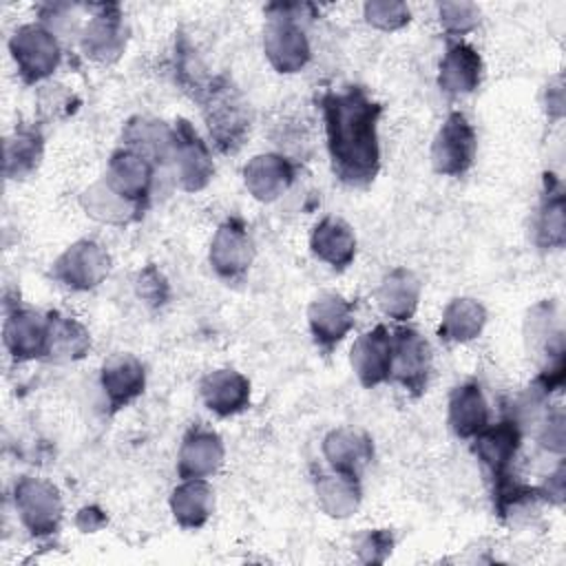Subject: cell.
<instances>
[{"instance_id":"cell-39","label":"cell","mask_w":566,"mask_h":566,"mask_svg":"<svg viewBox=\"0 0 566 566\" xmlns=\"http://www.w3.org/2000/svg\"><path fill=\"white\" fill-rule=\"evenodd\" d=\"M539 442L551 449V451H557L562 453L564 451V411L562 409H555L553 413H548L544 418V422L539 424V433H537Z\"/></svg>"},{"instance_id":"cell-35","label":"cell","mask_w":566,"mask_h":566,"mask_svg":"<svg viewBox=\"0 0 566 566\" xmlns=\"http://www.w3.org/2000/svg\"><path fill=\"white\" fill-rule=\"evenodd\" d=\"M438 13H440V24L455 35L471 31L480 20V11L473 2H442L438 7Z\"/></svg>"},{"instance_id":"cell-27","label":"cell","mask_w":566,"mask_h":566,"mask_svg":"<svg viewBox=\"0 0 566 566\" xmlns=\"http://www.w3.org/2000/svg\"><path fill=\"white\" fill-rule=\"evenodd\" d=\"M214 506L212 489L206 478L184 480L170 495V511L179 526L199 528L208 522Z\"/></svg>"},{"instance_id":"cell-13","label":"cell","mask_w":566,"mask_h":566,"mask_svg":"<svg viewBox=\"0 0 566 566\" xmlns=\"http://www.w3.org/2000/svg\"><path fill=\"white\" fill-rule=\"evenodd\" d=\"M104 181L124 199L142 208L153 186V164L135 150L119 148L111 155Z\"/></svg>"},{"instance_id":"cell-11","label":"cell","mask_w":566,"mask_h":566,"mask_svg":"<svg viewBox=\"0 0 566 566\" xmlns=\"http://www.w3.org/2000/svg\"><path fill=\"white\" fill-rule=\"evenodd\" d=\"M82 51L95 62H113L126 46V31L117 4H99L80 35Z\"/></svg>"},{"instance_id":"cell-25","label":"cell","mask_w":566,"mask_h":566,"mask_svg":"<svg viewBox=\"0 0 566 566\" xmlns=\"http://www.w3.org/2000/svg\"><path fill=\"white\" fill-rule=\"evenodd\" d=\"M310 248L316 259H321L323 263H327L332 268L343 270L354 261L356 237L345 221H340L336 217H325L312 230Z\"/></svg>"},{"instance_id":"cell-4","label":"cell","mask_w":566,"mask_h":566,"mask_svg":"<svg viewBox=\"0 0 566 566\" xmlns=\"http://www.w3.org/2000/svg\"><path fill=\"white\" fill-rule=\"evenodd\" d=\"M9 51L27 84L49 77L57 69L62 55L55 33L38 22L18 27L9 40Z\"/></svg>"},{"instance_id":"cell-36","label":"cell","mask_w":566,"mask_h":566,"mask_svg":"<svg viewBox=\"0 0 566 566\" xmlns=\"http://www.w3.org/2000/svg\"><path fill=\"white\" fill-rule=\"evenodd\" d=\"M73 95L66 91V86L62 84H49V86H42L40 95H38V106L42 111V115L46 117H64L69 113H73Z\"/></svg>"},{"instance_id":"cell-30","label":"cell","mask_w":566,"mask_h":566,"mask_svg":"<svg viewBox=\"0 0 566 566\" xmlns=\"http://www.w3.org/2000/svg\"><path fill=\"white\" fill-rule=\"evenodd\" d=\"M316 500L318 506L332 517H347L360 504V484L356 475L347 473H329L321 475L316 482Z\"/></svg>"},{"instance_id":"cell-3","label":"cell","mask_w":566,"mask_h":566,"mask_svg":"<svg viewBox=\"0 0 566 566\" xmlns=\"http://www.w3.org/2000/svg\"><path fill=\"white\" fill-rule=\"evenodd\" d=\"M195 99L201 104V113L214 139V146L223 153L237 150L250 128L241 93L230 84V80L210 77L195 95Z\"/></svg>"},{"instance_id":"cell-23","label":"cell","mask_w":566,"mask_h":566,"mask_svg":"<svg viewBox=\"0 0 566 566\" xmlns=\"http://www.w3.org/2000/svg\"><path fill=\"white\" fill-rule=\"evenodd\" d=\"M489 405L480 385L464 382L451 391L449 398V427L458 438H475L489 427Z\"/></svg>"},{"instance_id":"cell-19","label":"cell","mask_w":566,"mask_h":566,"mask_svg":"<svg viewBox=\"0 0 566 566\" xmlns=\"http://www.w3.org/2000/svg\"><path fill=\"white\" fill-rule=\"evenodd\" d=\"M221 462H223V442L214 431L195 427L186 433L179 449V460H177V471L181 480L208 478L221 467Z\"/></svg>"},{"instance_id":"cell-40","label":"cell","mask_w":566,"mask_h":566,"mask_svg":"<svg viewBox=\"0 0 566 566\" xmlns=\"http://www.w3.org/2000/svg\"><path fill=\"white\" fill-rule=\"evenodd\" d=\"M77 526L84 531V533H93L97 528H102L106 524V515L97 509V506H84L80 513H77Z\"/></svg>"},{"instance_id":"cell-41","label":"cell","mask_w":566,"mask_h":566,"mask_svg":"<svg viewBox=\"0 0 566 566\" xmlns=\"http://www.w3.org/2000/svg\"><path fill=\"white\" fill-rule=\"evenodd\" d=\"M539 491H542V497H544V500L559 504L562 497H564V467H559V469L548 478L546 486L539 489Z\"/></svg>"},{"instance_id":"cell-1","label":"cell","mask_w":566,"mask_h":566,"mask_svg":"<svg viewBox=\"0 0 566 566\" xmlns=\"http://www.w3.org/2000/svg\"><path fill=\"white\" fill-rule=\"evenodd\" d=\"M321 108L334 175L349 186L371 184L380 166V104L365 88L347 86L343 91H327L321 97Z\"/></svg>"},{"instance_id":"cell-8","label":"cell","mask_w":566,"mask_h":566,"mask_svg":"<svg viewBox=\"0 0 566 566\" xmlns=\"http://www.w3.org/2000/svg\"><path fill=\"white\" fill-rule=\"evenodd\" d=\"M431 371V347L411 327H396L391 332V371L398 385L411 394H422Z\"/></svg>"},{"instance_id":"cell-2","label":"cell","mask_w":566,"mask_h":566,"mask_svg":"<svg viewBox=\"0 0 566 566\" xmlns=\"http://www.w3.org/2000/svg\"><path fill=\"white\" fill-rule=\"evenodd\" d=\"M307 9L312 7L283 2L265 7L268 22L263 29V51L279 73H296L310 60V42L301 20Z\"/></svg>"},{"instance_id":"cell-42","label":"cell","mask_w":566,"mask_h":566,"mask_svg":"<svg viewBox=\"0 0 566 566\" xmlns=\"http://www.w3.org/2000/svg\"><path fill=\"white\" fill-rule=\"evenodd\" d=\"M546 111L551 117H562L564 113V97H562V77H557V86L548 84V99Z\"/></svg>"},{"instance_id":"cell-37","label":"cell","mask_w":566,"mask_h":566,"mask_svg":"<svg viewBox=\"0 0 566 566\" xmlns=\"http://www.w3.org/2000/svg\"><path fill=\"white\" fill-rule=\"evenodd\" d=\"M391 533L382 528L367 531L356 539V551L363 562H385V557L391 553Z\"/></svg>"},{"instance_id":"cell-12","label":"cell","mask_w":566,"mask_h":566,"mask_svg":"<svg viewBox=\"0 0 566 566\" xmlns=\"http://www.w3.org/2000/svg\"><path fill=\"white\" fill-rule=\"evenodd\" d=\"M349 363L365 387L385 382L391 371V332L385 325H376L360 334L352 347Z\"/></svg>"},{"instance_id":"cell-14","label":"cell","mask_w":566,"mask_h":566,"mask_svg":"<svg viewBox=\"0 0 566 566\" xmlns=\"http://www.w3.org/2000/svg\"><path fill=\"white\" fill-rule=\"evenodd\" d=\"M252 241L239 219H228L214 232L210 243V265L223 279L241 276L252 263Z\"/></svg>"},{"instance_id":"cell-22","label":"cell","mask_w":566,"mask_h":566,"mask_svg":"<svg viewBox=\"0 0 566 566\" xmlns=\"http://www.w3.org/2000/svg\"><path fill=\"white\" fill-rule=\"evenodd\" d=\"M201 398L217 416H232L248 407L250 382L234 369H217L203 376Z\"/></svg>"},{"instance_id":"cell-9","label":"cell","mask_w":566,"mask_h":566,"mask_svg":"<svg viewBox=\"0 0 566 566\" xmlns=\"http://www.w3.org/2000/svg\"><path fill=\"white\" fill-rule=\"evenodd\" d=\"M170 164L175 166L179 186L188 192L206 188L214 172L212 155L206 142H201L197 130L186 119H179L175 126V153Z\"/></svg>"},{"instance_id":"cell-38","label":"cell","mask_w":566,"mask_h":566,"mask_svg":"<svg viewBox=\"0 0 566 566\" xmlns=\"http://www.w3.org/2000/svg\"><path fill=\"white\" fill-rule=\"evenodd\" d=\"M137 294L144 301H148L153 305H159L168 296V283L155 268H146L137 279Z\"/></svg>"},{"instance_id":"cell-15","label":"cell","mask_w":566,"mask_h":566,"mask_svg":"<svg viewBox=\"0 0 566 566\" xmlns=\"http://www.w3.org/2000/svg\"><path fill=\"white\" fill-rule=\"evenodd\" d=\"M307 321L314 340L329 349L354 327V307L340 294L327 292L310 303Z\"/></svg>"},{"instance_id":"cell-21","label":"cell","mask_w":566,"mask_h":566,"mask_svg":"<svg viewBox=\"0 0 566 566\" xmlns=\"http://www.w3.org/2000/svg\"><path fill=\"white\" fill-rule=\"evenodd\" d=\"M482 77V60L467 42H451L440 60L438 86L447 95H464L478 88Z\"/></svg>"},{"instance_id":"cell-32","label":"cell","mask_w":566,"mask_h":566,"mask_svg":"<svg viewBox=\"0 0 566 566\" xmlns=\"http://www.w3.org/2000/svg\"><path fill=\"white\" fill-rule=\"evenodd\" d=\"M49 318H51L49 358L57 363L82 358L91 347V336L84 329V325L62 314H49Z\"/></svg>"},{"instance_id":"cell-5","label":"cell","mask_w":566,"mask_h":566,"mask_svg":"<svg viewBox=\"0 0 566 566\" xmlns=\"http://www.w3.org/2000/svg\"><path fill=\"white\" fill-rule=\"evenodd\" d=\"M13 504L20 522L33 535H51L62 520V500L57 489L38 478H20L13 486Z\"/></svg>"},{"instance_id":"cell-24","label":"cell","mask_w":566,"mask_h":566,"mask_svg":"<svg viewBox=\"0 0 566 566\" xmlns=\"http://www.w3.org/2000/svg\"><path fill=\"white\" fill-rule=\"evenodd\" d=\"M323 453L334 471L358 478V473L371 460L374 447L371 440L360 431L334 429L323 440Z\"/></svg>"},{"instance_id":"cell-28","label":"cell","mask_w":566,"mask_h":566,"mask_svg":"<svg viewBox=\"0 0 566 566\" xmlns=\"http://www.w3.org/2000/svg\"><path fill=\"white\" fill-rule=\"evenodd\" d=\"M564 190L555 175L544 177V195L535 219V241L539 248H562L566 239L564 230Z\"/></svg>"},{"instance_id":"cell-16","label":"cell","mask_w":566,"mask_h":566,"mask_svg":"<svg viewBox=\"0 0 566 566\" xmlns=\"http://www.w3.org/2000/svg\"><path fill=\"white\" fill-rule=\"evenodd\" d=\"M146 374L144 365L133 354L111 356L99 374V385L106 396V402L113 411L126 407L144 391Z\"/></svg>"},{"instance_id":"cell-31","label":"cell","mask_w":566,"mask_h":566,"mask_svg":"<svg viewBox=\"0 0 566 566\" xmlns=\"http://www.w3.org/2000/svg\"><path fill=\"white\" fill-rule=\"evenodd\" d=\"M82 206L88 217L104 223H128L139 212V206L119 197L104 179L84 190Z\"/></svg>"},{"instance_id":"cell-10","label":"cell","mask_w":566,"mask_h":566,"mask_svg":"<svg viewBox=\"0 0 566 566\" xmlns=\"http://www.w3.org/2000/svg\"><path fill=\"white\" fill-rule=\"evenodd\" d=\"M49 334L51 318L40 312L15 307L7 314L4 347L15 360L49 356Z\"/></svg>"},{"instance_id":"cell-18","label":"cell","mask_w":566,"mask_h":566,"mask_svg":"<svg viewBox=\"0 0 566 566\" xmlns=\"http://www.w3.org/2000/svg\"><path fill=\"white\" fill-rule=\"evenodd\" d=\"M522 431L517 420H502L493 427H484L475 436L473 451L482 460V464L493 473V478H502L509 473V467L520 449Z\"/></svg>"},{"instance_id":"cell-26","label":"cell","mask_w":566,"mask_h":566,"mask_svg":"<svg viewBox=\"0 0 566 566\" xmlns=\"http://www.w3.org/2000/svg\"><path fill=\"white\" fill-rule=\"evenodd\" d=\"M380 310L394 321H407L413 316L420 301V283L413 272L405 268L391 270L376 292Z\"/></svg>"},{"instance_id":"cell-17","label":"cell","mask_w":566,"mask_h":566,"mask_svg":"<svg viewBox=\"0 0 566 566\" xmlns=\"http://www.w3.org/2000/svg\"><path fill=\"white\" fill-rule=\"evenodd\" d=\"M124 148L139 153L150 164H168L175 153V128L150 117H130L122 130Z\"/></svg>"},{"instance_id":"cell-20","label":"cell","mask_w":566,"mask_h":566,"mask_svg":"<svg viewBox=\"0 0 566 566\" xmlns=\"http://www.w3.org/2000/svg\"><path fill=\"white\" fill-rule=\"evenodd\" d=\"M292 179H294L292 164L276 153L256 155L243 168L245 188L259 201L279 199L290 188Z\"/></svg>"},{"instance_id":"cell-29","label":"cell","mask_w":566,"mask_h":566,"mask_svg":"<svg viewBox=\"0 0 566 566\" xmlns=\"http://www.w3.org/2000/svg\"><path fill=\"white\" fill-rule=\"evenodd\" d=\"M484 323H486V310L482 307V303L473 298H453L444 307L438 334L449 343H467L480 336Z\"/></svg>"},{"instance_id":"cell-6","label":"cell","mask_w":566,"mask_h":566,"mask_svg":"<svg viewBox=\"0 0 566 566\" xmlns=\"http://www.w3.org/2000/svg\"><path fill=\"white\" fill-rule=\"evenodd\" d=\"M475 148L478 142L473 126L460 111H453L447 115L444 124L436 133L431 146V164L440 175H462L471 168L475 159Z\"/></svg>"},{"instance_id":"cell-34","label":"cell","mask_w":566,"mask_h":566,"mask_svg":"<svg viewBox=\"0 0 566 566\" xmlns=\"http://www.w3.org/2000/svg\"><path fill=\"white\" fill-rule=\"evenodd\" d=\"M409 7L398 0H371L365 4V20L382 31H396L409 22Z\"/></svg>"},{"instance_id":"cell-33","label":"cell","mask_w":566,"mask_h":566,"mask_svg":"<svg viewBox=\"0 0 566 566\" xmlns=\"http://www.w3.org/2000/svg\"><path fill=\"white\" fill-rule=\"evenodd\" d=\"M42 133L38 128H18L4 144L7 177H27L42 159Z\"/></svg>"},{"instance_id":"cell-7","label":"cell","mask_w":566,"mask_h":566,"mask_svg":"<svg viewBox=\"0 0 566 566\" xmlns=\"http://www.w3.org/2000/svg\"><path fill=\"white\" fill-rule=\"evenodd\" d=\"M111 259L104 245L91 239L75 241L53 263L51 274L55 281L71 290H91L108 274Z\"/></svg>"}]
</instances>
